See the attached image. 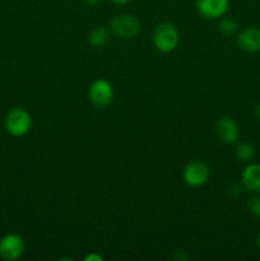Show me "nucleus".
<instances>
[{
    "label": "nucleus",
    "mask_w": 260,
    "mask_h": 261,
    "mask_svg": "<svg viewBox=\"0 0 260 261\" xmlns=\"http://www.w3.org/2000/svg\"><path fill=\"white\" fill-rule=\"evenodd\" d=\"M242 186L252 194L260 193V163H250L241 173Z\"/></svg>",
    "instance_id": "nucleus-10"
},
{
    "label": "nucleus",
    "mask_w": 260,
    "mask_h": 261,
    "mask_svg": "<svg viewBox=\"0 0 260 261\" xmlns=\"http://www.w3.org/2000/svg\"><path fill=\"white\" fill-rule=\"evenodd\" d=\"M237 30V23L235 20L229 19V18H224L219 22V31H221L223 35L231 36L236 32Z\"/></svg>",
    "instance_id": "nucleus-13"
},
{
    "label": "nucleus",
    "mask_w": 260,
    "mask_h": 261,
    "mask_svg": "<svg viewBox=\"0 0 260 261\" xmlns=\"http://www.w3.org/2000/svg\"><path fill=\"white\" fill-rule=\"evenodd\" d=\"M32 126V119L27 110L15 107L8 112L5 117V129L12 137H23L30 132Z\"/></svg>",
    "instance_id": "nucleus-2"
},
{
    "label": "nucleus",
    "mask_w": 260,
    "mask_h": 261,
    "mask_svg": "<svg viewBox=\"0 0 260 261\" xmlns=\"http://www.w3.org/2000/svg\"><path fill=\"white\" fill-rule=\"evenodd\" d=\"M209 173H211L209 167L205 163L200 161H194L184 168L183 178L191 188H200L208 181Z\"/></svg>",
    "instance_id": "nucleus-6"
},
{
    "label": "nucleus",
    "mask_w": 260,
    "mask_h": 261,
    "mask_svg": "<svg viewBox=\"0 0 260 261\" xmlns=\"http://www.w3.org/2000/svg\"><path fill=\"white\" fill-rule=\"evenodd\" d=\"M228 4V0H198L196 9L206 19H218L226 14Z\"/></svg>",
    "instance_id": "nucleus-7"
},
{
    "label": "nucleus",
    "mask_w": 260,
    "mask_h": 261,
    "mask_svg": "<svg viewBox=\"0 0 260 261\" xmlns=\"http://www.w3.org/2000/svg\"><path fill=\"white\" fill-rule=\"evenodd\" d=\"M112 2L117 5H125V4H129V3L133 2V0H112Z\"/></svg>",
    "instance_id": "nucleus-16"
},
{
    "label": "nucleus",
    "mask_w": 260,
    "mask_h": 261,
    "mask_svg": "<svg viewBox=\"0 0 260 261\" xmlns=\"http://www.w3.org/2000/svg\"><path fill=\"white\" fill-rule=\"evenodd\" d=\"M236 155L242 162H250L255 155V149L249 143H241L236 148Z\"/></svg>",
    "instance_id": "nucleus-12"
},
{
    "label": "nucleus",
    "mask_w": 260,
    "mask_h": 261,
    "mask_svg": "<svg viewBox=\"0 0 260 261\" xmlns=\"http://www.w3.org/2000/svg\"><path fill=\"white\" fill-rule=\"evenodd\" d=\"M84 2H86L88 5H96V4H98L101 0H84Z\"/></svg>",
    "instance_id": "nucleus-17"
},
{
    "label": "nucleus",
    "mask_w": 260,
    "mask_h": 261,
    "mask_svg": "<svg viewBox=\"0 0 260 261\" xmlns=\"http://www.w3.org/2000/svg\"><path fill=\"white\" fill-rule=\"evenodd\" d=\"M110 30L121 38H134L140 32V23L130 14H117L110 20Z\"/></svg>",
    "instance_id": "nucleus-3"
},
{
    "label": "nucleus",
    "mask_w": 260,
    "mask_h": 261,
    "mask_svg": "<svg viewBox=\"0 0 260 261\" xmlns=\"http://www.w3.org/2000/svg\"><path fill=\"white\" fill-rule=\"evenodd\" d=\"M255 115H256L257 119L260 120V103L256 106V110H255Z\"/></svg>",
    "instance_id": "nucleus-18"
},
{
    "label": "nucleus",
    "mask_w": 260,
    "mask_h": 261,
    "mask_svg": "<svg viewBox=\"0 0 260 261\" xmlns=\"http://www.w3.org/2000/svg\"><path fill=\"white\" fill-rule=\"evenodd\" d=\"M25 249L24 241L17 233H8L0 239V257L4 260H18Z\"/></svg>",
    "instance_id": "nucleus-4"
},
{
    "label": "nucleus",
    "mask_w": 260,
    "mask_h": 261,
    "mask_svg": "<svg viewBox=\"0 0 260 261\" xmlns=\"http://www.w3.org/2000/svg\"><path fill=\"white\" fill-rule=\"evenodd\" d=\"M217 137L224 144H233L240 137V129L237 122L231 117H221L216 125Z\"/></svg>",
    "instance_id": "nucleus-8"
},
{
    "label": "nucleus",
    "mask_w": 260,
    "mask_h": 261,
    "mask_svg": "<svg viewBox=\"0 0 260 261\" xmlns=\"http://www.w3.org/2000/svg\"><path fill=\"white\" fill-rule=\"evenodd\" d=\"M110 41V31L105 27H98L89 35V43L94 47H103Z\"/></svg>",
    "instance_id": "nucleus-11"
},
{
    "label": "nucleus",
    "mask_w": 260,
    "mask_h": 261,
    "mask_svg": "<svg viewBox=\"0 0 260 261\" xmlns=\"http://www.w3.org/2000/svg\"><path fill=\"white\" fill-rule=\"evenodd\" d=\"M257 246H259V249H260V232H259V234H257Z\"/></svg>",
    "instance_id": "nucleus-19"
},
{
    "label": "nucleus",
    "mask_w": 260,
    "mask_h": 261,
    "mask_svg": "<svg viewBox=\"0 0 260 261\" xmlns=\"http://www.w3.org/2000/svg\"><path fill=\"white\" fill-rule=\"evenodd\" d=\"M247 208L252 216L260 218V196H254V198L250 199L249 203H247Z\"/></svg>",
    "instance_id": "nucleus-14"
},
{
    "label": "nucleus",
    "mask_w": 260,
    "mask_h": 261,
    "mask_svg": "<svg viewBox=\"0 0 260 261\" xmlns=\"http://www.w3.org/2000/svg\"><path fill=\"white\" fill-rule=\"evenodd\" d=\"M237 43L240 48L246 53H259L260 51V30L256 27H247L239 33Z\"/></svg>",
    "instance_id": "nucleus-9"
},
{
    "label": "nucleus",
    "mask_w": 260,
    "mask_h": 261,
    "mask_svg": "<svg viewBox=\"0 0 260 261\" xmlns=\"http://www.w3.org/2000/svg\"><path fill=\"white\" fill-rule=\"evenodd\" d=\"M88 96L94 106L106 107L114 98V88L106 79H97L89 87Z\"/></svg>",
    "instance_id": "nucleus-5"
},
{
    "label": "nucleus",
    "mask_w": 260,
    "mask_h": 261,
    "mask_svg": "<svg viewBox=\"0 0 260 261\" xmlns=\"http://www.w3.org/2000/svg\"><path fill=\"white\" fill-rule=\"evenodd\" d=\"M180 41V35L172 23H161L153 33V45L161 53H171L175 50Z\"/></svg>",
    "instance_id": "nucleus-1"
},
{
    "label": "nucleus",
    "mask_w": 260,
    "mask_h": 261,
    "mask_svg": "<svg viewBox=\"0 0 260 261\" xmlns=\"http://www.w3.org/2000/svg\"><path fill=\"white\" fill-rule=\"evenodd\" d=\"M84 260L86 261H102L103 259H102L101 256H99V255H97V254H91V255H88V256H86L84 257Z\"/></svg>",
    "instance_id": "nucleus-15"
}]
</instances>
